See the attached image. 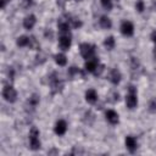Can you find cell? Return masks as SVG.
<instances>
[{"instance_id": "cell-1", "label": "cell", "mask_w": 156, "mask_h": 156, "mask_svg": "<svg viewBox=\"0 0 156 156\" xmlns=\"http://www.w3.org/2000/svg\"><path fill=\"white\" fill-rule=\"evenodd\" d=\"M49 85H50V89H51L52 94H57V93L62 91V89H63V80L61 79L58 73L52 72L49 76Z\"/></svg>"}, {"instance_id": "cell-24", "label": "cell", "mask_w": 156, "mask_h": 156, "mask_svg": "<svg viewBox=\"0 0 156 156\" xmlns=\"http://www.w3.org/2000/svg\"><path fill=\"white\" fill-rule=\"evenodd\" d=\"M100 2H101V6H102L105 10H107V11L112 10V7H113L112 0H100Z\"/></svg>"}, {"instance_id": "cell-22", "label": "cell", "mask_w": 156, "mask_h": 156, "mask_svg": "<svg viewBox=\"0 0 156 156\" xmlns=\"http://www.w3.org/2000/svg\"><path fill=\"white\" fill-rule=\"evenodd\" d=\"M40 102V99H39V95L38 94H32L28 99V105L32 107V108H35Z\"/></svg>"}, {"instance_id": "cell-8", "label": "cell", "mask_w": 156, "mask_h": 156, "mask_svg": "<svg viewBox=\"0 0 156 156\" xmlns=\"http://www.w3.org/2000/svg\"><path fill=\"white\" fill-rule=\"evenodd\" d=\"M99 65H100L99 58H98L96 56H94V57H91V58H89V60H85L84 69H85V72H88V73H94Z\"/></svg>"}, {"instance_id": "cell-9", "label": "cell", "mask_w": 156, "mask_h": 156, "mask_svg": "<svg viewBox=\"0 0 156 156\" xmlns=\"http://www.w3.org/2000/svg\"><path fill=\"white\" fill-rule=\"evenodd\" d=\"M107 78H108V80H110L113 85H118V84L121 83V80H122V73H121V71L117 69V68H111L110 72H108Z\"/></svg>"}, {"instance_id": "cell-19", "label": "cell", "mask_w": 156, "mask_h": 156, "mask_svg": "<svg viewBox=\"0 0 156 156\" xmlns=\"http://www.w3.org/2000/svg\"><path fill=\"white\" fill-rule=\"evenodd\" d=\"M66 17H67V20H68V22H69V24H71L72 28L78 29V28H80V27L83 26V22H82L78 17H74V16H71V15H68V16H66Z\"/></svg>"}, {"instance_id": "cell-15", "label": "cell", "mask_w": 156, "mask_h": 156, "mask_svg": "<svg viewBox=\"0 0 156 156\" xmlns=\"http://www.w3.org/2000/svg\"><path fill=\"white\" fill-rule=\"evenodd\" d=\"M57 28H58L60 33H69V30H71V24H69L67 17H66V18L62 17V18H60V20L57 21Z\"/></svg>"}, {"instance_id": "cell-31", "label": "cell", "mask_w": 156, "mask_h": 156, "mask_svg": "<svg viewBox=\"0 0 156 156\" xmlns=\"http://www.w3.org/2000/svg\"><path fill=\"white\" fill-rule=\"evenodd\" d=\"M65 4H66V0H57V5H58V6L63 7V6H65Z\"/></svg>"}, {"instance_id": "cell-5", "label": "cell", "mask_w": 156, "mask_h": 156, "mask_svg": "<svg viewBox=\"0 0 156 156\" xmlns=\"http://www.w3.org/2000/svg\"><path fill=\"white\" fill-rule=\"evenodd\" d=\"M2 98H4L5 101H7L10 104H13L17 100V90L12 85L7 84L2 89Z\"/></svg>"}, {"instance_id": "cell-6", "label": "cell", "mask_w": 156, "mask_h": 156, "mask_svg": "<svg viewBox=\"0 0 156 156\" xmlns=\"http://www.w3.org/2000/svg\"><path fill=\"white\" fill-rule=\"evenodd\" d=\"M72 45V39L69 33H61L58 37V46L62 51H68Z\"/></svg>"}, {"instance_id": "cell-10", "label": "cell", "mask_w": 156, "mask_h": 156, "mask_svg": "<svg viewBox=\"0 0 156 156\" xmlns=\"http://www.w3.org/2000/svg\"><path fill=\"white\" fill-rule=\"evenodd\" d=\"M124 145H126L127 150L133 154V152H135L136 149H138V140H136V138L133 136V135H127L126 139H124Z\"/></svg>"}, {"instance_id": "cell-3", "label": "cell", "mask_w": 156, "mask_h": 156, "mask_svg": "<svg viewBox=\"0 0 156 156\" xmlns=\"http://www.w3.org/2000/svg\"><path fill=\"white\" fill-rule=\"evenodd\" d=\"M39 135H40V133H39V130H38V128H37V127H32L30 130H29V136H28V139H29V147H30L33 151L39 150L40 146H41V141H40Z\"/></svg>"}, {"instance_id": "cell-2", "label": "cell", "mask_w": 156, "mask_h": 156, "mask_svg": "<svg viewBox=\"0 0 156 156\" xmlns=\"http://www.w3.org/2000/svg\"><path fill=\"white\" fill-rule=\"evenodd\" d=\"M126 105L129 110H134L138 106V90L134 85L128 87V93L126 95Z\"/></svg>"}, {"instance_id": "cell-32", "label": "cell", "mask_w": 156, "mask_h": 156, "mask_svg": "<svg viewBox=\"0 0 156 156\" xmlns=\"http://www.w3.org/2000/svg\"><path fill=\"white\" fill-rule=\"evenodd\" d=\"M74 1H77V2H80V1H83V0H74Z\"/></svg>"}, {"instance_id": "cell-30", "label": "cell", "mask_w": 156, "mask_h": 156, "mask_svg": "<svg viewBox=\"0 0 156 156\" xmlns=\"http://www.w3.org/2000/svg\"><path fill=\"white\" fill-rule=\"evenodd\" d=\"M10 1H12V0H0V7H1V9H5L6 5H7Z\"/></svg>"}, {"instance_id": "cell-16", "label": "cell", "mask_w": 156, "mask_h": 156, "mask_svg": "<svg viewBox=\"0 0 156 156\" xmlns=\"http://www.w3.org/2000/svg\"><path fill=\"white\" fill-rule=\"evenodd\" d=\"M85 100H87V102L88 104H95L96 101H98V99H99V95H98V91L95 90V89H93V88H90V89H88L87 91H85Z\"/></svg>"}, {"instance_id": "cell-26", "label": "cell", "mask_w": 156, "mask_h": 156, "mask_svg": "<svg viewBox=\"0 0 156 156\" xmlns=\"http://www.w3.org/2000/svg\"><path fill=\"white\" fill-rule=\"evenodd\" d=\"M149 111L151 113H155L156 112V98H152L150 101H149V106H147Z\"/></svg>"}, {"instance_id": "cell-28", "label": "cell", "mask_w": 156, "mask_h": 156, "mask_svg": "<svg viewBox=\"0 0 156 156\" xmlns=\"http://www.w3.org/2000/svg\"><path fill=\"white\" fill-rule=\"evenodd\" d=\"M21 2H22V6L26 9H28L33 5V0H21Z\"/></svg>"}, {"instance_id": "cell-20", "label": "cell", "mask_w": 156, "mask_h": 156, "mask_svg": "<svg viewBox=\"0 0 156 156\" xmlns=\"http://www.w3.org/2000/svg\"><path fill=\"white\" fill-rule=\"evenodd\" d=\"M54 60H55V62H56V65H57V66L63 67V66H66V65H67V56H66L65 54H62V52L56 54V55L54 56Z\"/></svg>"}, {"instance_id": "cell-18", "label": "cell", "mask_w": 156, "mask_h": 156, "mask_svg": "<svg viewBox=\"0 0 156 156\" xmlns=\"http://www.w3.org/2000/svg\"><path fill=\"white\" fill-rule=\"evenodd\" d=\"M29 43H30V37L28 35H20L16 39V45L18 48H27L29 46Z\"/></svg>"}, {"instance_id": "cell-12", "label": "cell", "mask_w": 156, "mask_h": 156, "mask_svg": "<svg viewBox=\"0 0 156 156\" xmlns=\"http://www.w3.org/2000/svg\"><path fill=\"white\" fill-rule=\"evenodd\" d=\"M35 23H37V17H35V15H33V13L27 15V16L24 17V20H23V27H24V29H27V30L33 29L34 26H35Z\"/></svg>"}, {"instance_id": "cell-21", "label": "cell", "mask_w": 156, "mask_h": 156, "mask_svg": "<svg viewBox=\"0 0 156 156\" xmlns=\"http://www.w3.org/2000/svg\"><path fill=\"white\" fill-rule=\"evenodd\" d=\"M104 46H105L107 50H112V49H115V46H116V40H115V38H113L112 35L106 37L105 40H104Z\"/></svg>"}, {"instance_id": "cell-27", "label": "cell", "mask_w": 156, "mask_h": 156, "mask_svg": "<svg viewBox=\"0 0 156 156\" xmlns=\"http://www.w3.org/2000/svg\"><path fill=\"white\" fill-rule=\"evenodd\" d=\"M104 71H105V66H104V65H101V63H100V65H99V66H98V68H96V69H95V72H94V73H93V74H94V76H95V77H99V76H101V73H102V72H104Z\"/></svg>"}, {"instance_id": "cell-23", "label": "cell", "mask_w": 156, "mask_h": 156, "mask_svg": "<svg viewBox=\"0 0 156 156\" xmlns=\"http://www.w3.org/2000/svg\"><path fill=\"white\" fill-rule=\"evenodd\" d=\"M67 74H68L69 77H76V76H78V74H82V76H83V72H82V71H80L78 67L72 66V67H69V68H68Z\"/></svg>"}, {"instance_id": "cell-25", "label": "cell", "mask_w": 156, "mask_h": 156, "mask_svg": "<svg viewBox=\"0 0 156 156\" xmlns=\"http://www.w3.org/2000/svg\"><path fill=\"white\" fill-rule=\"evenodd\" d=\"M135 10L138 11V12H144V10H145V2H144V0H138L136 2H135Z\"/></svg>"}, {"instance_id": "cell-7", "label": "cell", "mask_w": 156, "mask_h": 156, "mask_svg": "<svg viewBox=\"0 0 156 156\" xmlns=\"http://www.w3.org/2000/svg\"><path fill=\"white\" fill-rule=\"evenodd\" d=\"M119 30L124 37H132L134 34V24L130 21H123L121 23Z\"/></svg>"}, {"instance_id": "cell-4", "label": "cell", "mask_w": 156, "mask_h": 156, "mask_svg": "<svg viewBox=\"0 0 156 156\" xmlns=\"http://www.w3.org/2000/svg\"><path fill=\"white\" fill-rule=\"evenodd\" d=\"M79 51L84 60H89L95 56V45L90 43H82L79 46Z\"/></svg>"}, {"instance_id": "cell-17", "label": "cell", "mask_w": 156, "mask_h": 156, "mask_svg": "<svg viewBox=\"0 0 156 156\" xmlns=\"http://www.w3.org/2000/svg\"><path fill=\"white\" fill-rule=\"evenodd\" d=\"M99 24H100V27L104 28V29H110V28L112 27V21H111V18L107 17L106 15H102V16H100V18H99Z\"/></svg>"}, {"instance_id": "cell-14", "label": "cell", "mask_w": 156, "mask_h": 156, "mask_svg": "<svg viewBox=\"0 0 156 156\" xmlns=\"http://www.w3.org/2000/svg\"><path fill=\"white\" fill-rule=\"evenodd\" d=\"M130 71H132V74L134 77L135 76L138 77L141 72V65L136 57H130Z\"/></svg>"}, {"instance_id": "cell-13", "label": "cell", "mask_w": 156, "mask_h": 156, "mask_svg": "<svg viewBox=\"0 0 156 156\" xmlns=\"http://www.w3.org/2000/svg\"><path fill=\"white\" fill-rule=\"evenodd\" d=\"M105 117H106V121L110 123V124H117L119 122V116L118 113L115 111V110H107L105 112Z\"/></svg>"}, {"instance_id": "cell-11", "label": "cell", "mask_w": 156, "mask_h": 156, "mask_svg": "<svg viewBox=\"0 0 156 156\" xmlns=\"http://www.w3.org/2000/svg\"><path fill=\"white\" fill-rule=\"evenodd\" d=\"M67 122L65 121V119H58V121H56V123H55V126H54V132H55V134L56 135H58V136H61V135H65L66 134V132H67Z\"/></svg>"}, {"instance_id": "cell-29", "label": "cell", "mask_w": 156, "mask_h": 156, "mask_svg": "<svg viewBox=\"0 0 156 156\" xmlns=\"http://www.w3.org/2000/svg\"><path fill=\"white\" fill-rule=\"evenodd\" d=\"M150 39H151V41L156 45V29L151 32V34H150Z\"/></svg>"}]
</instances>
